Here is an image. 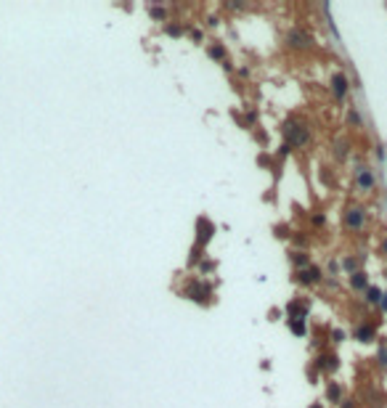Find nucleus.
<instances>
[{
	"label": "nucleus",
	"mask_w": 387,
	"mask_h": 408,
	"mask_svg": "<svg viewBox=\"0 0 387 408\" xmlns=\"http://www.w3.org/2000/svg\"><path fill=\"white\" fill-rule=\"evenodd\" d=\"M281 133L286 138V143L292 146V149H300V146H305L308 141H311V127L305 125V122H300V119H286L284 125H281Z\"/></svg>",
	"instance_id": "f257e3e1"
},
{
	"label": "nucleus",
	"mask_w": 387,
	"mask_h": 408,
	"mask_svg": "<svg viewBox=\"0 0 387 408\" xmlns=\"http://www.w3.org/2000/svg\"><path fill=\"white\" fill-rule=\"evenodd\" d=\"M186 297L199 302V305H210L212 302V287L202 279H191L189 287H186Z\"/></svg>",
	"instance_id": "f03ea898"
},
{
	"label": "nucleus",
	"mask_w": 387,
	"mask_h": 408,
	"mask_svg": "<svg viewBox=\"0 0 387 408\" xmlns=\"http://www.w3.org/2000/svg\"><path fill=\"white\" fill-rule=\"evenodd\" d=\"M286 45H289L292 51H311L313 48V37L308 35L305 29L292 27L289 32H286Z\"/></svg>",
	"instance_id": "7ed1b4c3"
},
{
	"label": "nucleus",
	"mask_w": 387,
	"mask_h": 408,
	"mask_svg": "<svg viewBox=\"0 0 387 408\" xmlns=\"http://www.w3.org/2000/svg\"><path fill=\"white\" fill-rule=\"evenodd\" d=\"M342 220H345V228H350V231H363V226H366V207H361V204L347 207L345 215H342Z\"/></svg>",
	"instance_id": "20e7f679"
},
{
	"label": "nucleus",
	"mask_w": 387,
	"mask_h": 408,
	"mask_svg": "<svg viewBox=\"0 0 387 408\" xmlns=\"http://www.w3.org/2000/svg\"><path fill=\"white\" fill-rule=\"evenodd\" d=\"M295 284H300V287H316V284L323 281V271L316 265H308V268H300V271H295Z\"/></svg>",
	"instance_id": "39448f33"
},
{
	"label": "nucleus",
	"mask_w": 387,
	"mask_h": 408,
	"mask_svg": "<svg viewBox=\"0 0 387 408\" xmlns=\"http://www.w3.org/2000/svg\"><path fill=\"white\" fill-rule=\"evenodd\" d=\"M329 88H331V93H334V101L342 104L347 98V93H350V80H347L345 72H334L329 80Z\"/></svg>",
	"instance_id": "423d86ee"
},
{
	"label": "nucleus",
	"mask_w": 387,
	"mask_h": 408,
	"mask_svg": "<svg viewBox=\"0 0 387 408\" xmlns=\"http://www.w3.org/2000/svg\"><path fill=\"white\" fill-rule=\"evenodd\" d=\"M355 186H358V191H363V194L374 191V186H377L374 170H371V167H366V165H358V167H355Z\"/></svg>",
	"instance_id": "0eeeda50"
},
{
	"label": "nucleus",
	"mask_w": 387,
	"mask_h": 408,
	"mask_svg": "<svg viewBox=\"0 0 387 408\" xmlns=\"http://www.w3.org/2000/svg\"><path fill=\"white\" fill-rule=\"evenodd\" d=\"M313 366L319 368V371H337L339 368V355L337 352H331V350H321L319 355H316V360H313Z\"/></svg>",
	"instance_id": "6e6552de"
},
{
	"label": "nucleus",
	"mask_w": 387,
	"mask_h": 408,
	"mask_svg": "<svg viewBox=\"0 0 387 408\" xmlns=\"http://www.w3.org/2000/svg\"><path fill=\"white\" fill-rule=\"evenodd\" d=\"M215 236V223L210 218H196V244L199 247H207V241Z\"/></svg>",
	"instance_id": "1a4fd4ad"
},
{
	"label": "nucleus",
	"mask_w": 387,
	"mask_h": 408,
	"mask_svg": "<svg viewBox=\"0 0 387 408\" xmlns=\"http://www.w3.org/2000/svg\"><path fill=\"white\" fill-rule=\"evenodd\" d=\"M355 340L358 342H374L377 340V323H371V321H363L355 326Z\"/></svg>",
	"instance_id": "9d476101"
},
{
	"label": "nucleus",
	"mask_w": 387,
	"mask_h": 408,
	"mask_svg": "<svg viewBox=\"0 0 387 408\" xmlns=\"http://www.w3.org/2000/svg\"><path fill=\"white\" fill-rule=\"evenodd\" d=\"M308 310H311V299H292L289 305H286V313H289V318H308Z\"/></svg>",
	"instance_id": "9b49d317"
},
{
	"label": "nucleus",
	"mask_w": 387,
	"mask_h": 408,
	"mask_svg": "<svg viewBox=\"0 0 387 408\" xmlns=\"http://www.w3.org/2000/svg\"><path fill=\"white\" fill-rule=\"evenodd\" d=\"M207 56L210 58H215V61H220V64H226L228 61V51H226V45L223 43H207Z\"/></svg>",
	"instance_id": "f8f14e48"
},
{
	"label": "nucleus",
	"mask_w": 387,
	"mask_h": 408,
	"mask_svg": "<svg viewBox=\"0 0 387 408\" xmlns=\"http://www.w3.org/2000/svg\"><path fill=\"white\" fill-rule=\"evenodd\" d=\"M369 287H371V284H369V273L366 271H355L350 276V289L353 291H366Z\"/></svg>",
	"instance_id": "ddd939ff"
},
{
	"label": "nucleus",
	"mask_w": 387,
	"mask_h": 408,
	"mask_svg": "<svg viewBox=\"0 0 387 408\" xmlns=\"http://www.w3.org/2000/svg\"><path fill=\"white\" fill-rule=\"evenodd\" d=\"M289 260H292V265H295L297 271H300V268H308V265H311V255H308L305 249H292V252H289Z\"/></svg>",
	"instance_id": "4468645a"
},
{
	"label": "nucleus",
	"mask_w": 387,
	"mask_h": 408,
	"mask_svg": "<svg viewBox=\"0 0 387 408\" xmlns=\"http://www.w3.org/2000/svg\"><path fill=\"white\" fill-rule=\"evenodd\" d=\"M326 400L339 406V400H342V382H329L326 384Z\"/></svg>",
	"instance_id": "2eb2a0df"
},
{
	"label": "nucleus",
	"mask_w": 387,
	"mask_h": 408,
	"mask_svg": "<svg viewBox=\"0 0 387 408\" xmlns=\"http://www.w3.org/2000/svg\"><path fill=\"white\" fill-rule=\"evenodd\" d=\"M286 326H289V332L295 337H305V332H308L305 318H286Z\"/></svg>",
	"instance_id": "dca6fc26"
},
{
	"label": "nucleus",
	"mask_w": 387,
	"mask_h": 408,
	"mask_svg": "<svg viewBox=\"0 0 387 408\" xmlns=\"http://www.w3.org/2000/svg\"><path fill=\"white\" fill-rule=\"evenodd\" d=\"M382 294H385V291L379 289V287H369L366 291H363V297H366V305H379V302H382Z\"/></svg>",
	"instance_id": "f3484780"
},
{
	"label": "nucleus",
	"mask_w": 387,
	"mask_h": 408,
	"mask_svg": "<svg viewBox=\"0 0 387 408\" xmlns=\"http://www.w3.org/2000/svg\"><path fill=\"white\" fill-rule=\"evenodd\" d=\"M347 154H350V141H345V138L334 141V157L337 159H347Z\"/></svg>",
	"instance_id": "a211bd4d"
},
{
	"label": "nucleus",
	"mask_w": 387,
	"mask_h": 408,
	"mask_svg": "<svg viewBox=\"0 0 387 408\" xmlns=\"http://www.w3.org/2000/svg\"><path fill=\"white\" fill-rule=\"evenodd\" d=\"M149 16H151V19H157V21H167L170 13H167L165 5H157V3H154V5H149Z\"/></svg>",
	"instance_id": "6ab92c4d"
},
{
	"label": "nucleus",
	"mask_w": 387,
	"mask_h": 408,
	"mask_svg": "<svg viewBox=\"0 0 387 408\" xmlns=\"http://www.w3.org/2000/svg\"><path fill=\"white\" fill-rule=\"evenodd\" d=\"M183 29H186V27L181 24V21H170V19L165 21V35H173V37H181V35H183Z\"/></svg>",
	"instance_id": "aec40b11"
},
{
	"label": "nucleus",
	"mask_w": 387,
	"mask_h": 408,
	"mask_svg": "<svg viewBox=\"0 0 387 408\" xmlns=\"http://www.w3.org/2000/svg\"><path fill=\"white\" fill-rule=\"evenodd\" d=\"M339 268H342V271H347V273H355V271H361L358 268V257H342V263H339Z\"/></svg>",
	"instance_id": "412c9836"
},
{
	"label": "nucleus",
	"mask_w": 387,
	"mask_h": 408,
	"mask_svg": "<svg viewBox=\"0 0 387 408\" xmlns=\"http://www.w3.org/2000/svg\"><path fill=\"white\" fill-rule=\"evenodd\" d=\"M347 122H350V125H355V127H363V117H361V112L355 109V106H350V109H347Z\"/></svg>",
	"instance_id": "4be33fe9"
},
{
	"label": "nucleus",
	"mask_w": 387,
	"mask_h": 408,
	"mask_svg": "<svg viewBox=\"0 0 387 408\" xmlns=\"http://www.w3.org/2000/svg\"><path fill=\"white\" fill-rule=\"evenodd\" d=\"M289 238H292V244H295L297 249H305V247H308V236H305V233H300V231H292V236H289Z\"/></svg>",
	"instance_id": "5701e85b"
},
{
	"label": "nucleus",
	"mask_w": 387,
	"mask_h": 408,
	"mask_svg": "<svg viewBox=\"0 0 387 408\" xmlns=\"http://www.w3.org/2000/svg\"><path fill=\"white\" fill-rule=\"evenodd\" d=\"M377 360L379 366L387 368V340H379V352H377Z\"/></svg>",
	"instance_id": "b1692460"
},
{
	"label": "nucleus",
	"mask_w": 387,
	"mask_h": 408,
	"mask_svg": "<svg viewBox=\"0 0 387 408\" xmlns=\"http://www.w3.org/2000/svg\"><path fill=\"white\" fill-rule=\"evenodd\" d=\"M273 236H276V238H289L292 231H289V226H286V223H278V226H273Z\"/></svg>",
	"instance_id": "393cba45"
},
{
	"label": "nucleus",
	"mask_w": 387,
	"mask_h": 408,
	"mask_svg": "<svg viewBox=\"0 0 387 408\" xmlns=\"http://www.w3.org/2000/svg\"><path fill=\"white\" fill-rule=\"evenodd\" d=\"M311 223H313V228H323V226H326V215H323V212H313Z\"/></svg>",
	"instance_id": "a878e982"
},
{
	"label": "nucleus",
	"mask_w": 387,
	"mask_h": 408,
	"mask_svg": "<svg viewBox=\"0 0 387 408\" xmlns=\"http://www.w3.org/2000/svg\"><path fill=\"white\" fill-rule=\"evenodd\" d=\"M258 165H262V167H270V170H276V165H273V159H270V154H258Z\"/></svg>",
	"instance_id": "bb28decb"
},
{
	"label": "nucleus",
	"mask_w": 387,
	"mask_h": 408,
	"mask_svg": "<svg viewBox=\"0 0 387 408\" xmlns=\"http://www.w3.org/2000/svg\"><path fill=\"white\" fill-rule=\"evenodd\" d=\"M329 337H331V342H334V345H342V342L347 340V334L342 332V329H331V334H329Z\"/></svg>",
	"instance_id": "cd10ccee"
},
{
	"label": "nucleus",
	"mask_w": 387,
	"mask_h": 408,
	"mask_svg": "<svg viewBox=\"0 0 387 408\" xmlns=\"http://www.w3.org/2000/svg\"><path fill=\"white\" fill-rule=\"evenodd\" d=\"M199 271L210 273V271H215V263H212V260H202V263H199Z\"/></svg>",
	"instance_id": "c85d7f7f"
},
{
	"label": "nucleus",
	"mask_w": 387,
	"mask_h": 408,
	"mask_svg": "<svg viewBox=\"0 0 387 408\" xmlns=\"http://www.w3.org/2000/svg\"><path fill=\"white\" fill-rule=\"evenodd\" d=\"M189 35H191V40H202V37H204V35H202V29H196V27H191V29H189Z\"/></svg>",
	"instance_id": "c756f323"
},
{
	"label": "nucleus",
	"mask_w": 387,
	"mask_h": 408,
	"mask_svg": "<svg viewBox=\"0 0 387 408\" xmlns=\"http://www.w3.org/2000/svg\"><path fill=\"white\" fill-rule=\"evenodd\" d=\"M339 408H355V400L353 398H342V400H339Z\"/></svg>",
	"instance_id": "7c9ffc66"
},
{
	"label": "nucleus",
	"mask_w": 387,
	"mask_h": 408,
	"mask_svg": "<svg viewBox=\"0 0 387 408\" xmlns=\"http://www.w3.org/2000/svg\"><path fill=\"white\" fill-rule=\"evenodd\" d=\"M270 321H276V318H281V315H284V310H281V307H270Z\"/></svg>",
	"instance_id": "2f4dec72"
},
{
	"label": "nucleus",
	"mask_w": 387,
	"mask_h": 408,
	"mask_svg": "<svg viewBox=\"0 0 387 408\" xmlns=\"http://www.w3.org/2000/svg\"><path fill=\"white\" fill-rule=\"evenodd\" d=\"M308 379H311V382H316V379H319V368H316V366H311V368H308Z\"/></svg>",
	"instance_id": "473e14b6"
},
{
	"label": "nucleus",
	"mask_w": 387,
	"mask_h": 408,
	"mask_svg": "<svg viewBox=\"0 0 387 408\" xmlns=\"http://www.w3.org/2000/svg\"><path fill=\"white\" fill-rule=\"evenodd\" d=\"M377 157H379V162H385V159H387V151H385V146H377Z\"/></svg>",
	"instance_id": "72a5a7b5"
},
{
	"label": "nucleus",
	"mask_w": 387,
	"mask_h": 408,
	"mask_svg": "<svg viewBox=\"0 0 387 408\" xmlns=\"http://www.w3.org/2000/svg\"><path fill=\"white\" fill-rule=\"evenodd\" d=\"M339 271V260H329V273H337Z\"/></svg>",
	"instance_id": "f704fd0d"
},
{
	"label": "nucleus",
	"mask_w": 387,
	"mask_h": 408,
	"mask_svg": "<svg viewBox=\"0 0 387 408\" xmlns=\"http://www.w3.org/2000/svg\"><path fill=\"white\" fill-rule=\"evenodd\" d=\"M289 151H292V146L284 141V143H281V149H278V154H281V157H286V154H289Z\"/></svg>",
	"instance_id": "c9c22d12"
},
{
	"label": "nucleus",
	"mask_w": 387,
	"mask_h": 408,
	"mask_svg": "<svg viewBox=\"0 0 387 408\" xmlns=\"http://www.w3.org/2000/svg\"><path fill=\"white\" fill-rule=\"evenodd\" d=\"M379 307H382V313H387V291L382 294V302H379Z\"/></svg>",
	"instance_id": "e433bc0d"
},
{
	"label": "nucleus",
	"mask_w": 387,
	"mask_h": 408,
	"mask_svg": "<svg viewBox=\"0 0 387 408\" xmlns=\"http://www.w3.org/2000/svg\"><path fill=\"white\" fill-rule=\"evenodd\" d=\"M382 255H387V236L382 238Z\"/></svg>",
	"instance_id": "4c0bfd02"
},
{
	"label": "nucleus",
	"mask_w": 387,
	"mask_h": 408,
	"mask_svg": "<svg viewBox=\"0 0 387 408\" xmlns=\"http://www.w3.org/2000/svg\"><path fill=\"white\" fill-rule=\"evenodd\" d=\"M308 408H323V403H311V406H308Z\"/></svg>",
	"instance_id": "58836bf2"
},
{
	"label": "nucleus",
	"mask_w": 387,
	"mask_h": 408,
	"mask_svg": "<svg viewBox=\"0 0 387 408\" xmlns=\"http://www.w3.org/2000/svg\"><path fill=\"white\" fill-rule=\"evenodd\" d=\"M385 199H387V194H385Z\"/></svg>",
	"instance_id": "ea45409f"
},
{
	"label": "nucleus",
	"mask_w": 387,
	"mask_h": 408,
	"mask_svg": "<svg viewBox=\"0 0 387 408\" xmlns=\"http://www.w3.org/2000/svg\"><path fill=\"white\" fill-rule=\"evenodd\" d=\"M385 371H387V368H385Z\"/></svg>",
	"instance_id": "a19ab883"
}]
</instances>
